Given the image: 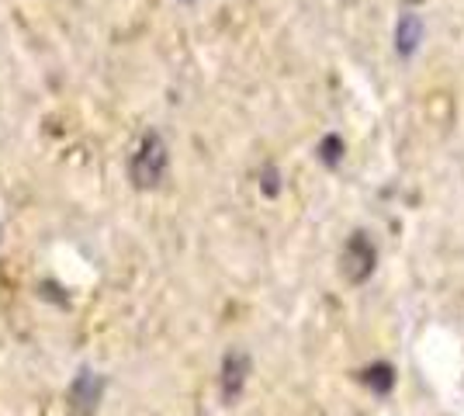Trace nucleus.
Masks as SVG:
<instances>
[{"label": "nucleus", "instance_id": "f257e3e1", "mask_svg": "<svg viewBox=\"0 0 464 416\" xmlns=\"http://www.w3.org/2000/svg\"><path fill=\"white\" fill-rule=\"evenodd\" d=\"M167 170H170L167 142H163L160 132H146L139 139L136 150H132V157H129V180L136 184L139 191H153V188L163 184Z\"/></svg>", "mask_w": 464, "mask_h": 416}, {"label": "nucleus", "instance_id": "f03ea898", "mask_svg": "<svg viewBox=\"0 0 464 416\" xmlns=\"http://www.w3.org/2000/svg\"><path fill=\"white\" fill-rule=\"evenodd\" d=\"M378 267V250L371 243L368 233H353L343 247V275L353 281V285H364Z\"/></svg>", "mask_w": 464, "mask_h": 416}, {"label": "nucleus", "instance_id": "7ed1b4c3", "mask_svg": "<svg viewBox=\"0 0 464 416\" xmlns=\"http://www.w3.org/2000/svg\"><path fill=\"white\" fill-rule=\"evenodd\" d=\"M246 378H250V354L246 351H229L222 357V375H218V389L226 402H236L246 389Z\"/></svg>", "mask_w": 464, "mask_h": 416}, {"label": "nucleus", "instance_id": "20e7f679", "mask_svg": "<svg viewBox=\"0 0 464 416\" xmlns=\"http://www.w3.org/2000/svg\"><path fill=\"white\" fill-rule=\"evenodd\" d=\"M101 389H104V382L97 372L91 368H83L77 378H73V385H70V399H73V406H77L83 416H91L97 410V402H101Z\"/></svg>", "mask_w": 464, "mask_h": 416}, {"label": "nucleus", "instance_id": "39448f33", "mask_svg": "<svg viewBox=\"0 0 464 416\" xmlns=\"http://www.w3.org/2000/svg\"><path fill=\"white\" fill-rule=\"evenodd\" d=\"M423 32L426 24L420 15H402L399 18V24H395V53L402 56V60H409V56H416V49H420V42H423Z\"/></svg>", "mask_w": 464, "mask_h": 416}, {"label": "nucleus", "instance_id": "423d86ee", "mask_svg": "<svg viewBox=\"0 0 464 416\" xmlns=\"http://www.w3.org/2000/svg\"><path fill=\"white\" fill-rule=\"evenodd\" d=\"M364 385H368V389H374V392H378V396H388V392H392V389H395V368H392V364H385V361H382V364H371V368H364Z\"/></svg>", "mask_w": 464, "mask_h": 416}, {"label": "nucleus", "instance_id": "0eeeda50", "mask_svg": "<svg viewBox=\"0 0 464 416\" xmlns=\"http://www.w3.org/2000/svg\"><path fill=\"white\" fill-rule=\"evenodd\" d=\"M343 153H347V146H343V139L336 136V132H329V136L319 142V160H323L326 167H340V163H343Z\"/></svg>", "mask_w": 464, "mask_h": 416}, {"label": "nucleus", "instance_id": "6e6552de", "mask_svg": "<svg viewBox=\"0 0 464 416\" xmlns=\"http://www.w3.org/2000/svg\"><path fill=\"white\" fill-rule=\"evenodd\" d=\"M260 188H264V195H277L281 191V174H277V167H267L264 170V178H260Z\"/></svg>", "mask_w": 464, "mask_h": 416}, {"label": "nucleus", "instance_id": "1a4fd4ad", "mask_svg": "<svg viewBox=\"0 0 464 416\" xmlns=\"http://www.w3.org/2000/svg\"><path fill=\"white\" fill-rule=\"evenodd\" d=\"M0 239H4V229H0Z\"/></svg>", "mask_w": 464, "mask_h": 416}, {"label": "nucleus", "instance_id": "9d476101", "mask_svg": "<svg viewBox=\"0 0 464 416\" xmlns=\"http://www.w3.org/2000/svg\"><path fill=\"white\" fill-rule=\"evenodd\" d=\"M188 4H191V0H188Z\"/></svg>", "mask_w": 464, "mask_h": 416}]
</instances>
